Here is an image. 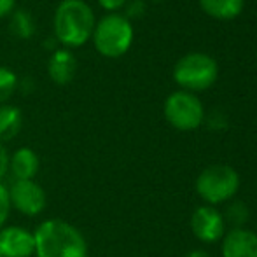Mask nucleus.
I'll return each mask as SVG.
<instances>
[{
    "label": "nucleus",
    "mask_w": 257,
    "mask_h": 257,
    "mask_svg": "<svg viewBox=\"0 0 257 257\" xmlns=\"http://www.w3.org/2000/svg\"><path fill=\"white\" fill-rule=\"evenodd\" d=\"M222 217H224V222L231 224L233 229L243 227V224L248 220V208L241 201H233V203L227 206L226 213Z\"/></svg>",
    "instance_id": "f3484780"
},
{
    "label": "nucleus",
    "mask_w": 257,
    "mask_h": 257,
    "mask_svg": "<svg viewBox=\"0 0 257 257\" xmlns=\"http://www.w3.org/2000/svg\"><path fill=\"white\" fill-rule=\"evenodd\" d=\"M126 14L124 16L128 18H140L146 11V4L144 0H132V2H126Z\"/></svg>",
    "instance_id": "6ab92c4d"
},
{
    "label": "nucleus",
    "mask_w": 257,
    "mask_h": 257,
    "mask_svg": "<svg viewBox=\"0 0 257 257\" xmlns=\"http://www.w3.org/2000/svg\"><path fill=\"white\" fill-rule=\"evenodd\" d=\"M18 75L11 68L0 67V105H4L18 89Z\"/></svg>",
    "instance_id": "dca6fc26"
},
{
    "label": "nucleus",
    "mask_w": 257,
    "mask_h": 257,
    "mask_svg": "<svg viewBox=\"0 0 257 257\" xmlns=\"http://www.w3.org/2000/svg\"><path fill=\"white\" fill-rule=\"evenodd\" d=\"M34 252V231L23 226H4L0 229V257H32Z\"/></svg>",
    "instance_id": "1a4fd4ad"
},
{
    "label": "nucleus",
    "mask_w": 257,
    "mask_h": 257,
    "mask_svg": "<svg viewBox=\"0 0 257 257\" xmlns=\"http://www.w3.org/2000/svg\"><path fill=\"white\" fill-rule=\"evenodd\" d=\"M222 257H257V233L236 227L224 234Z\"/></svg>",
    "instance_id": "9d476101"
},
{
    "label": "nucleus",
    "mask_w": 257,
    "mask_h": 257,
    "mask_svg": "<svg viewBox=\"0 0 257 257\" xmlns=\"http://www.w3.org/2000/svg\"><path fill=\"white\" fill-rule=\"evenodd\" d=\"M11 208L25 217H37L46 210L48 196L44 187L35 180H14L9 187Z\"/></svg>",
    "instance_id": "0eeeda50"
},
{
    "label": "nucleus",
    "mask_w": 257,
    "mask_h": 257,
    "mask_svg": "<svg viewBox=\"0 0 257 257\" xmlns=\"http://www.w3.org/2000/svg\"><path fill=\"white\" fill-rule=\"evenodd\" d=\"M35 20L27 9H14L9 16V30L16 39L27 41L35 34Z\"/></svg>",
    "instance_id": "2eb2a0df"
},
{
    "label": "nucleus",
    "mask_w": 257,
    "mask_h": 257,
    "mask_svg": "<svg viewBox=\"0 0 257 257\" xmlns=\"http://www.w3.org/2000/svg\"><path fill=\"white\" fill-rule=\"evenodd\" d=\"M165 112L166 121L170 126L180 132H193L200 128L205 121V108L201 100L189 91H175L165 100Z\"/></svg>",
    "instance_id": "423d86ee"
},
{
    "label": "nucleus",
    "mask_w": 257,
    "mask_h": 257,
    "mask_svg": "<svg viewBox=\"0 0 257 257\" xmlns=\"http://www.w3.org/2000/svg\"><path fill=\"white\" fill-rule=\"evenodd\" d=\"M11 201H9V193H7V187L0 182V229L6 226L7 219H9L11 213Z\"/></svg>",
    "instance_id": "a211bd4d"
},
{
    "label": "nucleus",
    "mask_w": 257,
    "mask_h": 257,
    "mask_svg": "<svg viewBox=\"0 0 257 257\" xmlns=\"http://www.w3.org/2000/svg\"><path fill=\"white\" fill-rule=\"evenodd\" d=\"M9 163H11L9 151H7V147L4 144H0V182L9 173Z\"/></svg>",
    "instance_id": "aec40b11"
},
{
    "label": "nucleus",
    "mask_w": 257,
    "mask_h": 257,
    "mask_svg": "<svg viewBox=\"0 0 257 257\" xmlns=\"http://www.w3.org/2000/svg\"><path fill=\"white\" fill-rule=\"evenodd\" d=\"M191 231L203 243H215L226 234L224 217L215 206L203 205L191 215Z\"/></svg>",
    "instance_id": "6e6552de"
},
{
    "label": "nucleus",
    "mask_w": 257,
    "mask_h": 257,
    "mask_svg": "<svg viewBox=\"0 0 257 257\" xmlns=\"http://www.w3.org/2000/svg\"><path fill=\"white\" fill-rule=\"evenodd\" d=\"M240 189V175L233 166L212 165L196 179V191L208 205H219L234 198Z\"/></svg>",
    "instance_id": "39448f33"
},
{
    "label": "nucleus",
    "mask_w": 257,
    "mask_h": 257,
    "mask_svg": "<svg viewBox=\"0 0 257 257\" xmlns=\"http://www.w3.org/2000/svg\"><path fill=\"white\" fill-rule=\"evenodd\" d=\"M14 9H16V0H0V20L11 16Z\"/></svg>",
    "instance_id": "4be33fe9"
},
{
    "label": "nucleus",
    "mask_w": 257,
    "mask_h": 257,
    "mask_svg": "<svg viewBox=\"0 0 257 257\" xmlns=\"http://www.w3.org/2000/svg\"><path fill=\"white\" fill-rule=\"evenodd\" d=\"M23 126V114L16 105H0V144L13 140Z\"/></svg>",
    "instance_id": "ddd939ff"
},
{
    "label": "nucleus",
    "mask_w": 257,
    "mask_h": 257,
    "mask_svg": "<svg viewBox=\"0 0 257 257\" xmlns=\"http://www.w3.org/2000/svg\"><path fill=\"white\" fill-rule=\"evenodd\" d=\"M96 18L84 0H61L54 9L53 37L67 49L81 48L91 39Z\"/></svg>",
    "instance_id": "f03ea898"
},
{
    "label": "nucleus",
    "mask_w": 257,
    "mask_h": 257,
    "mask_svg": "<svg viewBox=\"0 0 257 257\" xmlns=\"http://www.w3.org/2000/svg\"><path fill=\"white\" fill-rule=\"evenodd\" d=\"M41 170V158L30 147H20L11 154L9 173L14 180H35Z\"/></svg>",
    "instance_id": "f8f14e48"
},
{
    "label": "nucleus",
    "mask_w": 257,
    "mask_h": 257,
    "mask_svg": "<svg viewBox=\"0 0 257 257\" xmlns=\"http://www.w3.org/2000/svg\"><path fill=\"white\" fill-rule=\"evenodd\" d=\"M133 35V25L124 14L108 13L95 23L91 41L102 56L119 58L130 51Z\"/></svg>",
    "instance_id": "7ed1b4c3"
},
{
    "label": "nucleus",
    "mask_w": 257,
    "mask_h": 257,
    "mask_svg": "<svg viewBox=\"0 0 257 257\" xmlns=\"http://www.w3.org/2000/svg\"><path fill=\"white\" fill-rule=\"evenodd\" d=\"M186 257H210V255H208V252L198 248V250H191L189 254H186Z\"/></svg>",
    "instance_id": "5701e85b"
},
{
    "label": "nucleus",
    "mask_w": 257,
    "mask_h": 257,
    "mask_svg": "<svg viewBox=\"0 0 257 257\" xmlns=\"http://www.w3.org/2000/svg\"><path fill=\"white\" fill-rule=\"evenodd\" d=\"M219 77V67L212 56L205 53H189L173 67V81L184 91H205Z\"/></svg>",
    "instance_id": "20e7f679"
},
{
    "label": "nucleus",
    "mask_w": 257,
    "mask_h": 257,
    "mask_svg": "<svg viewBox=\"0 0 257 257\" xmlns=\"http://www.w3.org/2000/svg\"><path fill=\"white\" fill-rule=\"evenodd\" d=\"M245 0H200L205 14L215 20H233L243 11Z\"/></svg>",
    "instance_id": "4468645a"
},
{
    "label": "nucleus",
    "mask_w": 257,
    "mask_h": 257,
    "mask_svg": "<svg viewBox=\"0 0 257 257\" xmlns=\"http://www.w3.org/2000/svg\"><path fill=\"white\" fill-rule=\"evenodd\" d=\"M35 257H88L86 236L63 219H46L34 229Z\"/></svg>",
    "instance_id": "f257e3e1"
},
{
    "label": "nucleus",
    "mask_w": 257,
    "mask_h": 257,
    "mask_svg": "<svg viewBox=\"0 0 257 257\" xmlns=\"http://www.w3.org/2000/svg\"><path fill=\"white\" fill-rule=\"evenodd\" d=\"M96 2L100 4V7H102V9L108 11V13H115V11L122 9L128 0H96Z\"/></svg>",
    "instance_id": "412c9836"
},
{
    "label": "nucleus",
    "mask_w": 257,
    "mask_h": 257,
    "mask_svg": "<svg viewBox=\"0 0 257 257\" xmlns=\"http://www.w3.org/2000/svg\"><path fill=\"white\" fill-rule=\"evenodd\" d=\"M77 72V58L67 48L54 49L48 61L49 79L58 86H65L74 81Z\"/></svg>",
    "instance_id": "9b49d317"
}]
</instances>
